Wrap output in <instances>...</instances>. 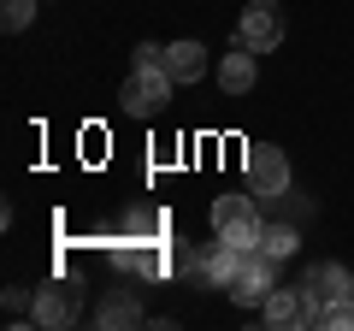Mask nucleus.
I'll return each mask as SVG.
<instances>
[{"mask_svg": "<svg viewBox=\"0 0 354 331\" xmlns=\"http://www.w3.org/2000/svg\"><path fill=\"white\" fill-rule=\"evenodd\" d=\"M272 290H278V260L266 249H236V267L225 272V296L236 307H266Z\"/></svg>", "mask_w": 354, "mask_h": 331, "instance_id": "1", "label": "nucleus"}, {"mask_svg": "<svg viewBox=\"0 0 354 331\" xmlns=\"http://www.w3.org/2000/svg\"><path fill=\"white\" fill-rule=\"evenodd\" d=\"M213 231L230 249H260L266 225H260V207H254V190L248 195H218L213 202Z\"/></svg>", "mask_w": 354, "mask_h": 331, "instance_id": "2", "label": "nucleus"}, {"mask_svg": "<svg viewBox=\"0 0 354 331\" xmlns=\"http://www.w3.org/2000/svg\"><path fill=\"white\" fill-rule=\"evenodd\" d=\"M165 101H171V71H165V65H136V71L124 77V89H118V107H124L130 118H153Z\"/></svg>", "mask_w": 354, "mask_h": 331, "instance_id": "3", "label": "nucleus"}, {"mask_svg": "<svg viewBox=\"0 0 354 331\" xmlns=\"http://www.w3.org/2000/svg\"><path fill=\"white\" fill-rule=\"evenodd\" d=\"M113 267L130 272V278H165L177 260L160 237H124V242H113Z\"/></svg>", "mask_w": 354, "mask_h": 331, "instance_id": "4", "label": "nucleus"}, {"mask_svg": "<svg viewBox=\"0 0 354 331\" xmlns=\"http://www.w3.org/2000/svg\"><path fill=\"white\" fill-rule=\"evenodd\" d=\"M242 172H248V190L254 195H272V202H278V195L290 190V160H283V148H272V142H248Z\"/></svg>", "mask_w": 354, "mask_h": 331, "instance_id": "5", "label": "nucleus"}, {"mask_svg": "<svg viewBox=\"0 0 354 331\" xmlns=\"http://www.w3.org/2000/svg\"><path fill=\"white\" fill-rule=\"evenodd\" d=\"M236 42L254 53H272L283 42V6L278 0H248L242 6V24H236Z\"/></svg>", "mask_w": 354, "mask_h": 331, "instance_id": "6", "label": "nucleus"}, {"mask_svg": "<svg viewBox=\"0 0 354 331\" xmlns=\"http://www.w3.org/2000/svg\"><path fill=\"white\" fill-rule=\"evenodd\" d=\"M301 290H307V307H313V325H319V314H325L337 296H348V290H354V272H342L337 260H319V267H307Z\"/></svg>", "mask_w": 354, "mask_h": 331, "instance_id": "7", "label": "nucleus"}, {"mask_svg": "<svg viewBox=\"0 0 354 331\" xmlns=\"http://www.w3.org/2000/svg\"><path fill=\"white\" fill-rule=\"evenodd\" d=\"M260 314H266V325H283V331H295V325H313V307H307V290H272Z\"/></svg>", "mask_w": 354, "mask_h": 331, "instance_id": "8", "label": "nucleus"}, {"mask_svg": "<svg viewBox=\"0 0 354 331\" xmlns=\"http://www.w3.org/2000/svg\"><path fill=\"white\" fill-rule=\"evenodd\" d=\"M165 71H171V83H201L207 77V48L201 42H171L165 48Z\"/></svg>", "mask_w": 354, "mask_h": 331, "instance_id": "9", "label": "nucleus"}, {"mask_svg": "<svg viewBox=\"0 0 354 331\" xmlns=\"http://www.w3.org/2000/svg\"><path fill=\"white\" fill-rule=\"evenodd\" d=\"M254 77H260V71H254V48L236 42V48L225 53V65H218V83H225V95H248Z\"/></svg>", "mask_w": 354, "mask_h": 331, "instance_id": "10", "label": "nucleus"}, {"mask_svg": "<svg viewBox=\"0 0 354 331\" xmlns=\"http://www.w3.org/2000/svg\"><path fill=\"white\" fill-rule=\"evenodd\" d=\"M30 314H36V325H71L77 319V307H71V296L65 290H36V307H30Z\"/></svg>", "mask_w": 354, "mask_h": 331, "instance_id": "11", "label": "nucleus"}, {"mask_svg": "<svg viewBox=\"0 0 354 331\" xmlns=\"http://www.w3.org/2000/svg\"><path fill=\"white\" fill-rule=\"evenodd\" d=\"M136 319H142L136 296H106V302H101V314H95V325H136Z\"/></svg>", "mask_w": 354, "mask_h": 331, "instance_id": "12", "label": "nucleus"}, {"mask_svg": "<svg viewBox=\"0 0 354 331\" xmlns=\"http://www.w3.org/2000/svg\"><path fill=\"white\" fill-rule=\"evenodd\" d=\"M124 237H165V213L160 207H136L124 219Z\"/></svg>", "mask_w": 354, "mask_h": 331, "instance_id": "13", "label": "nucleus"}, {"mask_svg": "<svg viewBox=\"0 0 354 331\" xmlns=\"http://www.w3.org/2000/svg\"><path fill=\"white\" fill-rule=\"evenodd\" d=\"M295 242H301V237H295L290 225H272V231L260 237V249H266L272 260H290V255H295Z\"/></svg>", "mask_w": 354, "mask_h": 331, "instance_id": "14", "label": "nucleus"}, {"mask_svg": "<svg viewBox=\"0 0 354 331\" xmlns=\"http://www.w3.org/2000/svg\"><path fill=\"white\" fill-rule=\"evenodd\" d=\"M30 18H36V0H0V24L12 30V36L30 30Z\"/></svg>", "mask_w": 354, "mask_h": 331, "instance_id": "15", "label": "nucleus"}, {"mask_svg": "<svg viewBox=\"0 0 354 331\" xmlns=\"http://www.w3.org/2000/svg\"><path fill=\"white\" fill-rule=\"evenodd\" d=\"M319 325H330V331H354V290H348V296H337V302L319 314Z\"/></svg>", "mask_w": 354, "mask_h": 331, "instance_id": "16", "label": "nucleus"}, {"mask_svg": "<svg viewBox=\"0 0 354 331\" xmlns=\"http://www.w3.org/2000/svg\"><path fill=\"white\" fill-rule=\"evenodd\" d=\"M136 65H165V48H153V42H142V48H136Z\"/></svg>", "mask_w": 354, "mask_h": 331, "instance_id": "17", "label": "nucleus"}]
</instances>
